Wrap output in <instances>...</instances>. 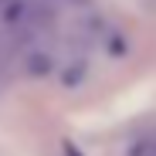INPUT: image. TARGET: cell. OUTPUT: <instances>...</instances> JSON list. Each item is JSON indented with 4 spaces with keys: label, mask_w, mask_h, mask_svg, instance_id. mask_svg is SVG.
Wrapping results in <instances>:
<instances>
[{
    "label": "cell",
    "mask_w": 156,
    "mask_h": 156,
    "mask_svg": "<svg viewBox=\"0 0 156 156\" xmlns=\"http://www.w3.org/2000/svg\"><path fill=\"white\" fill-rule=\"evenodd\" d=\"M27 68H31L34 75H44V71L51 68V58H48V55H27Z\"/></svg>",
    "instance_id": "cell-1"
},
{
    "label": "cell",
    "mask_w": 156,
    "mask_h": 156,
    "mask_svg": "<svg viewBox=\"0 0 156 156\" xmlns=\"http://www.w3.org/2000/svg\"><path fill=\"white\" fill-rule=\"evenodd\" d=\"M133 156H156V143H139L133 149Z\"/></svg>",
    "instance_id": "cell-2"
},
{
    "label": "cell",
    "mask_w": 156,
    "mask_h": 156,
    "mask_svg": "<svg viewBox=\"0 0 156 156\" xmlns=\"http://www.w3.org/2000/svg\"><path fill=\"white\" fill-rule=\"evenodd\" d=\"M65 156H78V153H75V146H68V149H65Z\"/></svg>",
    "instance_id": "cell-3"
}]
</instances>
